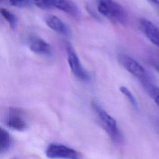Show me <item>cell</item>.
<instances>
[{
	"label": "cell",
	"instance_id": "7c38bea8",
	"mask_svg": "<svg viewBox=\"0 0 159 159\" xmlns=\"http://www.w3.org/2000/svg\"><path fill=\"white\" fill-rule=\"evenodd\" d=\"M141 83L154 102L159 106V87L151 83L148 80L141 81Z\"/></svg>",
	"mask_w": 159,
	"mask_h": 159
},
{
	"label": "cell",
	"instance_id": "8fae6325",
	"mask_svg": "<svg viewBox=\"0 0 159 159\" xmlns=\"http://www.w3.org/2000/svg\"><path fill=\"white\" fill-rule=\"evenodd\" d=\"M12 144V139L9 133L3 128L0 130V152L1 154L7 152Z\"/></svg>",
	"mask_w": 159,
	"mask_h": 159
},
{
	"label": "cell",
	"instance_id": "9a60e30c",
	"mask_svg": "<svg viewBox=\"0 0 159 159\" xmlns=\"http://www.w3.org/2000/svg\"><path fill=\"white\" fill-rule=\"evenodd\" d=\"M36 6L43 9H50L53 6L51 0H32Z\"/></svg>",
	"mask_w": 159,
	"mask_h": 159
},
{
	"label": "cell",
	"instance_id": "277c9868",
	"mask_svg": "<svg viewBox=\"0 0 159 159\" xmlns=\"http://www.w3.org/2000/svg\"><path fill=\"white\" fill-rule=\"evenodd\" d=\"M45 155L52 159H80V154L76 150L57 143H50L45 150Z\"/></svg>",
	"mask_w": 159,
	"mask_h": 159
},
{
	"label": "cell",
	"instance_id": "30bf717a",
	"mask_svg": "<svg viewBox=\"0 0 159 159\" xmlns=\"http://www.w3.org/2000/svg\"><path fill=\"white\" fill-rule=\"evenodd\" d=\"M45 22L50 29L57 33L63 35H68L69 34L68 28L66 24L55 15L50 14L47 16L45 17Z\"/></svg>",
	"mask_w": 159,
	"mask_h": 159
},
{
	"label": "cell",
	"instance_id": "9c48e42d",
	"mask_svg": "<svg viewBox=\"0 0 159 159\" xmlns=\"http://www.w3.org/2000/svg\"><path fill=\"white\" fill-rule=\"evenodd\" d=\"M53 7L68 14L74 18L80 17V11L78 6L71 0H51Z\"/></svg>",
	"mask_w": 159,
	"mask_h": 159
},
{
	"label": "cell",
	"instance_id": "5bb4252c",
	"mask_svg": "<svg viewBox=\"0 0 159 159\" xmlns=\"http://www.w3.org/2000/svg\"><path fill=\"white\" fill-rule=\"evenodd\" d=\"M119 89H120V91L127 98V99L129 101V102L133 106V107L135 109H137L138 108L137 101L135 96L131 93V91L127 87L124 86H120Z\"/></svg>",
	"mask_w": 159,
	"mask_h": 159
},
{
	"label": "cell",
	"instance_id": "4fadbf2b",
	"mask_svg": "<svg viewBox=\"0 0 159 159\" xmlns=\"http://www.w3.org/2000/svg\"><path fill=\"white\" fill-rule=\"evenodd\" d=\"M0 13L3 18L8 22L10 27L12 29H15L17 23V19L16 16L11 11L4 8L0 9Z\"/></svg>",
	"mask_w": 159,
	"mask_h": 159
},
{
	"label": "cell",
	"instance_id": "5b68a950",
	"mask_svg": "<svg viewBox=\"0 0 159 159\" xmlns=\"http://www.w3.org/2000/svg\"><path fill=\"white\" fill-rule=\"evenodd\" d=\"M67 61L73 75L79 80L87 81L89 79L88 72L83 68L75 50L70 44L66 45Z\"/></svg>",
	"mask_w": 159,
	"mask_h": 159
},
{
	"label": "cell",
	"instance_id": "8992f818",
	"mask_svg": "<svg viewBox=\"0 0 159 159\" xmlns=\"http://www.w3.org/2000/svg\"><path fill=\"white\" fill-rule=\"evenodd\" d=\"M118 59L122 66L131 75L138 78L140 82L148 80L145 70L134 58L127 55L120 54Z\"/></svg>",
	"mask_w": 159,
	"mask_h": 159
},
{
	"label": "cell",
	"instance_id": "6da1fadb",
	"mask_svg": "<svg viewBox=\"0 0 159 159\" xmlns=\"http://www.w3.org/2000/svg\"><path fill=\"white\" fill-rule=\"evenodd\" d=\"M97 9L102 16L122 25L127 23V12L114 0H97Z\"/></svg>",
	"mask_w": 159,
	"mask_h": 159
},
{
	"label": "cell",
	"instance_id": "ac0fdd59",
	"mask_svg": "<svg viewBox=\"0 0 159 159\" xmlns=\"http://www.w3.org/2000/svg\"><path fill=\"white\" fill-rule=\"evenodd\" d=\"M151 4L159 11V0H147Z\"/></svg>",
	"mask_w": 159,
	"mask_h": 159
},
{
	"label": "cell",
	"instance_id": "3957f363",
	"mask_svg": "<svg viewBox=\"0 0 159 159\" xmlns=\"http://www.w3.org/2000/svg\"><path fill=\"white\" fill-rule=\"evenodd\" d=\"M4 123L9 128L17 131H24L29 127L28 120L24 112L16 107L8 109L5 115Z\"/></svg>",
	"mask_w": 159,
	"mask_h": 159
},
{
	"label": "cell",
	"instance_id": "52a82bcc",
	"mask_svg": "<svg viewBox=\"0 0 159 159\" xmlns=\"http://www.w3.org/2000/svg\"><path fill=\"white\" fill-rule=\"evenodd\" d=\"M139 25L140 30L154 45L159 48V28L148 19L142 18Z\"/></svg>",
	"mask_w": 159,
	"mask_h": 159
},
{
	"label": "cell",
	"instance_id": "ba28073f",
	"mask_svg": "<svg viewBox=\"0 0 159 159\" xmlns=\"http://www.w3.org/2000/svg\"><path fill=\"white\" fill-rule=\"evenodd\" d=\"M29 48L34 53L47 55L52 52L51 46L43 39L37 36H30L27 40Z\"/></svg>",
	"mask_w": 159,
	"mask_h": 159
},
{
	"label": "cell",
	"instance_id": "ffe728a7",
	"mask_svg": "<svg viewBox=\"0 0 159 159\" xmlns=\"http://www.w3.org/2000/svg\"><path fill=\"white\" fill-rule=\"evenodd\" d=\"M14 159H17V158H14Z\"/></svg>",
	"mask_w": 159,
	"mask_h": 159
},
{
	"label": "cell",
	"instance_id": "2e32d148",
	"mask_svg": "<svg viewBox=\"0 0 159 159\" xmlns=\"http://www.w3.org/2000/svg\"><path fill=\"white\" fill-rule=\"evenodd\" d=\"M9 4L16 7H25L29 4L28 0H9Z\"/></svg>",
	"mask_w": 159,
	"mask_h": 159
},
{
	"label": "cell",
	"instance_id": "7a4b0ae2",
	"mask_svg": "<svg viewBox=\"0 0 159 159\" xmlns=\"http://www.w3.org/2000/svg\"><path fill=\"white\" fill-rule=\"evenodd\" d=\"M92 107L111 140L115 143H120L122 140V135L117 126L116 120L96 102H92Z\"/></svg>",
	"mask_w": 159,
	"mask_h": 159
},
{
	"label": "cell",
	"instance_id": "e0dca14e",
	"mask_svg": "<svg viewBox=\"0 0 159 159\" xmlns=\"http://www.w3.org/2000/svg\"><path fill=\"white\" fill-rule=\"evenodd\" d=\"M150 63H151V65L153 66V68L159 74V60L153 59L150 61Z\"/></svg>",
	"mask_w": 159,
	"mask_h": 159
},
{
	"label": "cell",
	"instance_id": "d6986e66",
	"mask_svg": "<svg viewBox=\"0 0 159 159\" xmlns=\"http://www.w3.org/2000/svg\"><path fill=\"white\" fill-rule=\"evenodd\" d=\"M158 125H159V123H158Z\"/></svg>",
	"mask_w": 159,
	"mask_h": 159
}]
</instances>
